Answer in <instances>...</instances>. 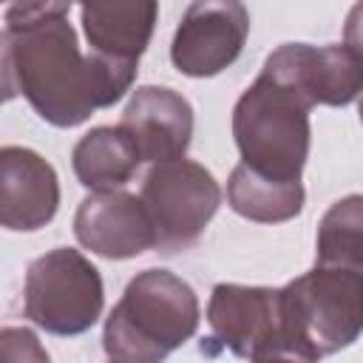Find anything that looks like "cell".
Wrapping results in <instances>:
<instances>
[{
  "mask_svg": "<svg viewBox=\"0 0 363 363\" xmlns=\"http://www.w3.org/2000/svg\"><path fill=\"white\" fill-rule=\"evenodd\" d=\"M306 190L301 182H272L241 162L233 167L227 179V204L247 221L258 224H281L295 218L303 210Z\"/></svg>",
  "mask_w": 363,
  "mask_h": 363,
  "instance_id": "cell-15",
  "label": "cell"
},
{
  "mask_svg": "<svg viewBox=\"0 0 363 363\" xmlns=\"http://www.w3.org/2000/svg\"><path fill=\"white\" fill-rule=\"evenodd\" d=\"M360 122H363V96H360Z\"/></svg>",
  "mask_w": 363,
  "mask_h": 363,
  "instance_id": "cell-20",
  "label": "cell"
},
{
  "mask_svg": "<svg viewBox=\"0 0 363 363\" xmlns=\"http://www.w3.org/2000/svg\"><path fill=\"white\" fill-rule=\"evenodd\" d=\"M309 105L264 74L233 108V139L241 164L272 182H301L309 159Z\"/></svg>",
  "mask_w": 363,
  "mask_h": 363,
  "instance_id": "cell-3",
  "label": "cell"
},
{
  "mask_svg": "<svg viewBox=\"0 0 363 363\" xmlns=\"http://www.w3.org/2000/svg\"><path fill=\"white\" fill-rule=\"evenodd\" d=\"M119 125L139 147L142 162L184 159L193 139V105L167 85H142L130 94Z\"/></svg>",
  "mask_w": 363,
  "mask_h": 363,
  "instance_id": "cell-11",
  "label": "cell"
},
{
  "mask_svg": "<svg viewBox=\"0 0 363 363\" xmlns=\"http://www.w3.org/2000/svg\"><path fill=\"white\" fill-rule=\"evenodd\" d=\"M207 323L224 349L247 360L286 340L281 289L272 286L216 284L207 301Z\"/></svg>",
  "mask_w": 363,
  "mask_h": 363,
  "instance_id": "cell-9",
  "label": "cell"
},
{
  "mask_svg": "<svg viewBox=\"0 0 363 363\" xmlns=\"http://www.w3.org/2000/svg\"><path fill=\"white\" fill-rule=\"evenodd\" d=\"M139 199L156 233V252L173 255L190 250L221 204V187L213 173L193 159L150 164Z\"/></svg>",
  "mask_w": 363,
  "mask_h": 363,
  "instance_id": "cell-6",
  "label": "cell"
},
{
  "mask_svg": "<svg viewBox=\"0 0 363 363\" xmlns=\"http://www.w3.org/2000/svg\"><path fill=\"white\" fill-rule=\"evenodd\" d=\"M261 74L309 108H343L363 96V57L349 45L284 43L264 60Z\"/></svg>",
  "mask_w": 363,
  "mask_h": 363,
  "instance_id": "cell-7",
  "label": "cell"
},
{
  "mask_svg": "<svg viewBox=\"0 0 363 363\" xmlns=\"http://www.w3.org/2000/svg\"><path fill=\"white\" fill-rule=\"evenodd\" d=\"M0 346H3V363H51L40 337L26 326H3Z\"/></svg>",
  "mask_w": 363,
  "mask_h": 363,
  "instance_id": "cell-17",
  "label": "cell"
},
{
  "mask_svg": "<svg viewBox=\"0 0 363 363\" xmlns=\"http://www.w3.org/2000/svg\"><path fill=\"white\" fill-rule=\"evenodd\" d=\"M250 363H318V357L309 354L306 349L295 346L292 340H281V343L269 346L267 352L255 354Z\"/></svg>",
  "mask_w": 363,
  "mask_h": 363,
  "instance_id": "cell-18",
  "label": "cell"
},
{
  "mask_svg": "<svg viewBox=\"0 0 363 363\" xmlns=\"http://www.w3.org/2000/svg\"><path fill=\"white\" fill-rule=\"evenodd\" d=\"M142 156L122 125L91 128L71 153L74 176L91 193L122 190L139 170Z\"/></svg>",
  "mask_w": 363,
  "mask_h": 363,
  "instance_id": "cell-14",
  "label": "cell"
},
{
  "mask_svg": "<svg viewBox=\"0 0 363 363\" xmlns=\"http://www.w3.org/2000/svg\"><path fill=\"white\" fill-rule=\"evenodd\" d=\"M343 45L363 57V3H354L343 23Z\"/></svg>",
  "mask_w": 363,
  "mask_h": 363,
  "instance_id": "cell-19",
  "label": "cell"
},
{
  "mask_svg": "<svg viewBox=\"0 0 363 363\" xmlns=\"http://www.w3.org/2000/svg\"><path fill=\"white\" fill-rule=\"evenodd\" d=\"M82 31L91 45V54L113 62L139 65V57L145 54L159 6L153 0L142 3H82L79 6Z\"/></svg>",
  "mask_w": 363,
  "mask_h": 363,
  "instance_id": "cell-13",
  "label": "cell"
},
{
  "mask_svg": "<svg viewBox=\"0 0 363 363\" xmlns=\"http://www.w3.org/2000/svg\"><path fill=\"white\" fill-rule=\"evenodd\" d=\"M193 286L167 269L136 272L105 318L102 349L113 363H164L199 329Z\"/></svg>",
  "mask_w": 363,
  "mask_h": 363,
  "instance_id": "cell-2",
  "label": "cell"
},
{
  "mask_svg": "<svg viewBox=\"0 0 363 363\" xmlns=\"http://www.w3.org/2000/svg\"><path fill=\"white\" fill-rule=\"evenodd\" d=\"M111 363H113V360H111Z\"/></svg>",
  "mask_w": 363,
  "mask_h": 363,
  "instance_id": "cell-21",
  "label": "cell"
},
{
  "mask_svg": "<svg viewBox=\"0 0 363 363\" xmlns=\"http://www.w3.org/2000/svg\"><path fill=\"white\" fill-rule=\"evenodd\" d=\"M105 306L99 269L71 247H54L26 269L23 312L48 335L71 337L88 332Z\"/></svg>",
  "mask_w": 363,
  "mask_h": 363,
  "instance_id": "cell-5",
  "label": "cell"
},
{
  "mask_svg": "<svg viewBox=\"0 0 363 363\" xmlns=\"http://www.w3.org/2000/svg\"><path fill=\"white\" fill-rule=\"evenodd\" d=\"M60 210V179L37 150L6 145L0 150V224L14 233L45 227Z\"/></svg>",
  "mask_w": 363,
  "mask_h": 363,
  "instance_id": "cell-12",
  "label": "cell"
},
{
  "mask_svg": "<svg viewBox=\"0 0 363 363\" xmlns=\"http://www.w3.org/2000/svg\"><path fill=\"white\" fill-rule=\"evenodd\" d=\"M68 11L71 3H14L0 34L6 99L23 94L54 128H77L94 111L111 108L139 71V65L82 54Z\"/></svg>",
  "mask_w": 363,
  "mask_h": 363,
  "instance_id": "cell-1",
  "label": "cell"
},
{
  "mask_svg": "<svg viewBox=\"0 0 363 363\" xmlns=\"http://www.w3.org/2000/svg\"><path fill=\"white\" fill-rule=\"evenodd\" d=\"M77 241L99 258L128 261L156 247L150 216L139 196L128 190L88 193L74 213Z\"/></svg>",
  "mask_w": 363,
  "mask_h": 363,
  "instance_id": "cell-10",
  "label": "cell"
},
{
  "mask_svg": "<svg viewBox=\"0 0 363 363\" xmlns=\"http://www.w3.org/2000/svg\"><path fill=\"white\" fill-rule=\"evenodd\" d=\"M315 264L363 272V193L337 199L318 224Z\"/></svg>",
  "mask_w": 363,
  "mask_h": 363,
  "instance_id": "cell-16",
  "label": "cell"
},
{
  "mask_svg": "<svg viewBox=\"0 0 363 363\" xmlns=\"http://www.w3.org/2000/svg\"><path fill=\"white\" fill-rule=\"evenodd\" d=\"M286 340L318 360L363 335V272L315 264L281 286Z\"/></svg>",
  "mask_w": 363,
  "mask_h": 363,
  "instance_id": "cell-4",
  "label": "cell"
},
{
  "mask_svg": "<svg viewBox=\"0 0 363 363\" xmlns=\"http://www.w3.org/2000/svg\"><path fill=\"white\" fill-rule=\"evenodd\" d=\"M250 34V11L235 0H196L184 9L173 43V68L184 77H216L230 68Z\"/></svg>",
  "mask_w": 363,
  "mask_h": 363,
  "instance_id": "cell-8",
  "label": "cell"
}]
</instances>
